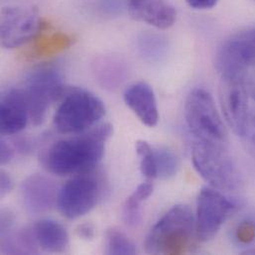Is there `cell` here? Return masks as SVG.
I'll list each match as a JSON object with an SVG mask.
<instances>
[{
    "instance_id": "obj_1",
    "label": "cell",
    "mask_w": 255,
    "mask_h": 255,
    "mask_svg": "<svg viewBox=\"0 0 255 255\" xmlns=\"http://www.w3.org/2000/svg\"><path fill=\"white\" fill-rule=\"evenodd\" d=\"M109 124L100 125L80 135L61 139L43 155V165L58 176H77L91 173L105 154V146L113 134Z\"/></svg>"
},
{
    "instance_id": "obj_2",
    "label": "cell",
    "mask_w": 255,
    "mask_h": 255,
    "mask_svg": "<svg viewBox=\"0 0 255 255\" xmlns=\"http://www.w3.org/2000/svg\"><path fill=\"white\" fill-rule=\"evenodd\" d=\"M196 223L191 209L178 205L167 212L150 230L145 251L150 255H182L190 248Z\"/></svg>"
},
{
    "instance_id": "obj_3",
    "label": "cell",
    "mask_w": 255,
    "mask_h": 255,
    "mask_svg": "<svg viewBox=\"0 0 255 255\" xmlns=\"http://www.w3.org/2000/svg\"><path fill=\"white\" fill-rule=\"evenodd\" d=\"M54 116V126L63 134H79L94 128L106 115L104 103L91 92L66 87Z\"/></svg>"
},
{
    "instance_id": "obj_4",
    "label": "cell",
    "mask_w": 255,
    "mask_h": 255,
    "mask_svg": "<svg viewBox=\"0 0 255 255\" xmlns=\"http://www.w3.org/2000/svg\"><path fill=\"white\" fill-rule=\"evenodd\" d=\"M192 161L196 171L211 187L219 191L238 188L240 174L225 143L194 139Z\"/></svg>"
},
{
    "instance_id": "obj_5",
    "label": "cell",
    "mask_w": 255,
    "mask_h": 255,
    "mask_svg": "<svg viewBox=\"0 0 255 255\" xmlns=\"http://www.w3.org/2000/svg\"><path fill=\"white\" fill-rule=\"evenodd\" d=\"M185 119L194 139L227 143L228 132L213 96L205 89H195L187 97Z\"/></svg>"
},
{
    "instance_id": "obj_6",
    "label": "cell",
    "mask_w": 255,
    "mask_h": 255,
    "mask_svg": "<svg viewBox=\"0 0 255 255\" xmlns=\"http://www.w3.org/2000/svg\"><path fill=\"white\" fill-rule=\"evenodd\" d=\"M215 64L221 79H237L245 83L255 71V27L227 39L217 52Z\"/></svg>"
},
{
    "instance_id": "obj_7",
    "label": "cell",
    "mask_w": 255,
    "mask_h": 255,
    "mask_svg": "<svg viewBox=\"0 0 255 255\" xmlns=\"http://www.w3.org/2000/svg\"><path fill=\"white\" fill-rule=\"evenodd\" d=\"M65 88L58 71L51 68L40 69L29 77L23 91L34 126L45 122L51 104L59 102Z\"/></svg>"
},
{
    "instance_id": "obj_8",
    "label": "cell",
    "mask_w": 255,
    "mask_h": 255,
    "mask_svg": "<svg viewBox=\"0 0 255 255\" xmlns=\"http://www.w3.org/2000/svg\"><path fill=\"white\" fill-rule=\"evenodd\" d=\"M102 193V183L93 172L77 175L59 191L57 206L65 218L79 219L96 207Z\"/></svg>"
},
{
    "instance_id": "obj_9",
    "label": "cell",
    "mask_w": 255,
    "mask_h": 255,
    "mask_svg": "<svg viewBox=\"0 0 255 255\" xmlns=\"http://www.w3.org/2000/svg\"><path fill=\"white\" fill-rule=\"evenodd\" d=\"M237 205L221 191L204 187L197 199L196 236L202 243L213 240L224 224L236 212Z\"/></svg>"
},
{
    "instance_id": "obj_10",
    "label": "cell",
    "mask_w": 255,
    "mask_h": 255,
    "mask_svg": "<svg viewBox=\"0 0 255 255\" xmlns=\"http://www.w3.org/2000/svg\"><path fill=\"white\" fill-rule=\"evenodd\" d=\"M42 26L39 13L33 7H3L0 18L1 45L6 49L21 47L36 39Z\"/></svg>"
},
{
    "instance_id": "obj_11",
    "label": "cell",
    "mask_w": 255,
    "mask_h": 255,
    "mask_svg": "<svg viewBox=\"0 0 255 255\" xmlns=\"http://www.w3.org/2000/svg\"><path fill=\"white\" fill-rule=\"evenodd\" d=\"M250 94L241 80L222 79L220 99L223 114L228 126L241 136L249 120Z\"/></svg>"
},
{
    "instance_id": "obj_12",
    "label": "cell",
    "mask_w": 255,
    "mask_h": 255,
    "mask_svg": "<svg viewBox=\"0 0 255 255\" xmlns=\"http://www.w3.org/2000/svg\"><path fill=\"white\" fill-rule=\"evenodd\" d=\"M55 183L44 175H31L21 185V197L26 211L31 215L49 212L58 200Z\"/></svg>"
},
{
    "instance_id": "obj_13",
    "label": "cell",
    "mask_w": 255,
    "mask_h": 255,
    "mask_svg": "<svg viewBox=\"0 0 255 255\" xmlns=\"http://www.w3.org/2000/svg\"><path fill=\"white\" fill-rule=\"evenodd\" d=\"M30 121L28 104L23 90L11 89L1 96L0 131L2 135H14L26 128Z\"/></svg>"
},
{
    "instance_id": "obj_14",
    "label": "cell",
    "mask_w": 255,
    "mask_h": 255,
    "mask_svg": "<svg viewBox=\"0 0 255 255\" xmlns=\"http://www.w3.org/2000/svg\"><path fill=\"white\" fill-rule=\"evenodd\" d=\"M128 13L140 22L165 30L174 25L177 11L166 0H127Z\"/></svg>"
},
{
    "instance_id": "obj_15",
    "label": "cell",
    "mask_w": 255,
    "mask_h": 255,
    "mask_svg": "<svg viewBox=\"0 0 255 255\" xmlns=\"http://www.w3.org/2000/svg\"><path fill=\"white\" fill-rule=\"evenodd\" d=\"M124 100L139 121L148 128H154L159 121L156 97L153 89L146 83L131 85L125 92Z\"/></svg>"
},
{
    "instance_id": "obj_16",
    "label": "cell",
    "mask_w": 255,
    "mask_h": 255,
    "mask_svg": "<svg viewBox=\"0 0 255 255\" xmlns=\"http://www.w3.org/2000/svg\"><path fill=\"white\" fill-rule=\"evenodd\" d=\"M38 246L48 253H63L69 245L66 229L56 221L40 220L32 228Z\"/></svg>"
},
{
    "instance_id": "obj_17",
    "label": "cell",
    "mask_w": 255,
    "mask_h": 255,
    "mask_svg": "<svg viewBox=\"0 0 255 255\" xmlns=\"http://www.w3.org/2000/svg\"><path fill=\"white\" fill-rule=\"evenodd\" d=\"M94 66L96 78L106 89H118L127 78V67L120 59L114 57H103L98 59Z\"/></svg>"
},
{
    "instance_id": "obj_18",
    "label": "cell",
    "mask_w": 255,
    "mask_h": 255,
    "mask_svg": "<svg viewBox=\"0 0 255 255\" xmlns=\"http://www.w3.org/2000/svg\"><path fill=\"white\" fill-rule=\"evenodd\" d=\"M38 244L33 229L9 233L1 237V252L6 255H33L38 253Z\"/></svg>"
},
{
    "instance_id": "obj_19",
    "label": "cell",
    "mask_w": 255,
    "mask_h": 255,
    "mask_svg": "<svg viewBox=\"0 0 255 255\" xmlns=\"http://www.w3.org/2000/svg\"><path fill=\"white\" fill-rule=\"evenodd\" d=\"M153 185L149 182L139 185L128 197L124 206L123 218L130 228L137 227L141 222V204L153 193Z\"/></svg>"
},
{
    "instance_id": "obj_20",
    "label": "cell",
    "mask_w": 255,
    "mask_h": 255,
    "mask_svg": "<svg viewBox=\"0 0 255 255\" xmlns=\"http://www.w3.org/2000/svg\"><path fill=\"white\" fill-rule=\"evenodd\" d=\"M70 44L71 38L66 34L56 33L51 36H43L37 40L34 46V54L37 55V57L51 56L66 49Z\"/></svg>"
},
{
    "instance_id": "obj_21",
    "label": "cell",
    "mask_w": 255,
    "mask_h": 255,
    "mask_svg": "<svg viewBox=\"0 0 255 255\" xmlns=\"http://www.w3.org/2000/svg\"><path fill=\"white\" fill-rule=\"evenodd\" d=\"M157 168V177L161 179H170L177 174L179 160L176 154L168 148L160 147L154 149Z\"/></svg>"
},
{
    "instance_id": "obj_22",
    "label": "cell",
    "mask_w": 255,
    "mask_h": 255,
    "mask_svg": "<svg viewBox=\"0 0 255 255\" xmlns=\"http://www.w3.org/2000/svg\"><path fill=\"white\" fill-rule=\"evenodd\" d=\"M106 246L108 255H132L136 253V248L132 241L118 229L108 231Z\"/></svg>"
},
{
    "instance_id": "obj_23",
    "label": "cell",
    "mask_w": 255,
    "mask_h": 255,
    "mask_svg": "<svg viewBox=\"0 0 255 255\" xmlns=\"http://www.w3.org/2000/svg\"><path fill=\"white\" fill-rule=\"evenodd\" d=\"M135 147L136 152L140 157V170L142 175L149 180L158 178L154 149L144 140H138Z\"/></svg>"
},
{
    "instance_id": "obj_24",
    "label": "cell",
    "mask_w": 255,
    "mask_h": 255,
    "mask_svg": "<svg viewBox=\"0 0 255 255\" xmlns=\"http://www.w3.org/2000/svg\"><path fill=\"white\" fill-rule=\"evenodd\" d=\"M234 240L241 247H250L255 243V218L242 220L234 231Z\"/></svg>"
},
{
    "instance_id": "obj_25",
    "label": "cell",
    "mask_w": 255,
    "mask_h": 255,
    "mask_svg": "<svg viewBox=\"0 0 255 255\" xmlns=\"http://www.w3.org/2000/svg\"><path fill=\"white\" fill-rule=\"evenodd\" d=\"M241 137L247 152L255 160V116L250 115Z\"/></svg>"
},
{
    "instance_id": "obj_26",
    "label": "cell",
    "mask_w": 255,
    "mask_h": 255,
    "mask_svg": "<svg viewBox=\"0 0 255 255\" xmlns=\"http://www.w3.org/2000/svg\"><path fill=\"white\" fill-rule=\"evenodd\" d=\"M15 218L14 215L11 213L10 210L4 209L1 212V237L6 236L12 231V228L14 226Z\"/></svg>"
},
{
    "instance_id": "obj_27",
    "label": "cell",
    "mask_w": 255,
    "mask_h": 255,
    "mask_svg": "<svg viewBox=\"0 0 255 255\" xmlns=\"http://www.w3.org/2000/svg\"><path fill=\"white\" fill-rule=\"evenodd\" d=\"M14 156V149L13 147L4 139H1L0 142V163L5 165L9 163Z\"/></svg>"
},
{
    "instance_id": "obj_28",
    "label": "cell",
    "mask_w": 255,
    "mask_h": 255,
    "mask_svg": "<svg viewBox=\"0 0 255 255\" xmlns=\"http://www.w3.org/2000/svg\"><path fill=\"white\" fill-rule=\"evenodd\" d=\"M13 189V182L11 177L5 172L1 171L0 173V196L1 198L8 195Z\"/></svg>"
},
{
    "instance_id": "obj_29",
    "label": "cell",
    "mask_w": 255,
    "mask_h": 255,
    "mask_svg": "<svg viewBox=\"0 0 255 255\" xmlns=\"http://www.w3.org/2000/svg\"><path fill=\"white\" fill-rule=\"evenodd\" d=\"M77 236L83 240L91 241L95 238V228L92 224L80 225L76 231Z\"/></svg>"
},
{
    "instance_id": "obj_30",
    "label": "cell",
    "mask_w": 255,
    "mask_h": 255,
    "mask_svg": "<svg viewBox=\"0 0 255 255\" xmlns=\"http://www.w3.org/2000/svg\"><path fill=\"white\" fill-rule=\"evenodd\" d=\"M186 2L194 9H211L218 4L219 0H186Z\"/></svg>"
},
{
    "instance_id": "obj_31",
    "label": "cell",
    "mask_w": 255,
    "mask_h": 255,
    "mask_svg": "<svg viewBox=\"0 0 255 255\" xmlns=\"http://www.w3.org/2000/svg\"><path fill=\"white\" fill-rule=\"evenodd\" d=\"M243 254H245V255H255V249L247 250V251H246V252H244Z\"/></svg>"
}]
</instances>
